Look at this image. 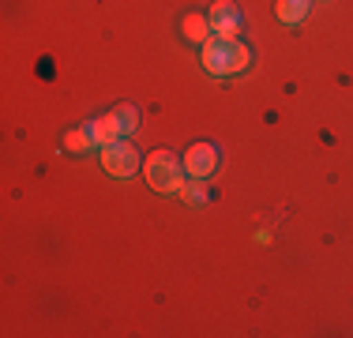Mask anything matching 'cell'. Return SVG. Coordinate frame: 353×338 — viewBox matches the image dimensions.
<instances>
[{"instance_id":"3957f363","label":"cell","mask_w":353,"mask_h":338,"mask_svg":"<svg viewBox=\"0 0 353 338\" xmlns=\"http://www.w3.org/2000/svg\"><path fill=\"white\" fill-rule=\"evenodd\" d=\"M102 166L113 177H132L139 169V150L132 147V143L117 139V143H109V147H102Z\"/></svg>"},{"instance_id":"5b68a950","label":"cell","mask_w":353,"mask_h":338,"mask_svg":"<svg viewBox=\"0 0 353 338\" xmlns=\"http://www.w3.org/2000/svg\"><path fill=\"white\" fill-rule=\"evenodd\" d=\"M211 30H214V38H237L241 34V12L230 0H218L211 8Z\"/></svg>"},{"instance_id":"7a4b0ae2","label":"cell","mask_w":353,"mask_h":338,"mask_svg":"<svg viewBox=\"0 0 353 338\" xmlns=\"http://www.w3.org/2000/svg\"><path fill=\"white\" fill-rule=\"evenodd\" d=\"M143 173H147L150 188L154 192H181L184 184V162H176L173 150H154V155L143 162Z\"/></svg>"},{"instance_id":"30bf717a","label":"cell","mask_w":353,"mask_h":338,"mask_svg":"<svg viewBox=\"0 0 353 338\" xmlns=\"http://www.w3.org/2000/svg\"><path fill=\"white\" fill-rule=\"evenodd\" d=\"M90 143H94V132H90V128H72L68 135H64V147H68L72 155H79V150H87Z\"/></svg>"},{"instance_id":"52a82bcc","label":"cell","mask_w":353,"mask_h":338,"mask_svg":"<svg viewBox=\"0 0 353 338\" xmlns=\"http://www.w3.org/2000/svg\"><path fill=\"white\" fill-rule=\"evenodd\" d=\"M181 30H184V38H188V41H199V46H203V41H211V34H214V30H211V19H203L199 12L184 15Z\"/></svg>"},{"instance_id":"ba28073f","label":"cell","mask_w":353,"mask_h":338,"mask_svg":"<svg viewBox=\"0 0 353 338\" xmlns=\"http://www.w3.org/2000/svg\"><path fill=\"white\" fill-rule=\"evenodd\" d=\"M308 15V0H279V19L290 27V23H301Z\"/></svg>"},{"instance_id":"6da1fadb","label":"cell","mask_w":353,"mask_h":338,"mask_svg":"<svg viewBox=\"0 0 353 338\" xmlns=\"http://www.w3.org/2000/svg\"><path fill=\"white\" fill-rule=\"evenodd\" d=\"M252 61V49L237 38H211L203 41V68L211 75H233V72H245Z\"/></svg>"},{"instance_id":"8fae6325","label":"cell","mask_w":353,"mask_h":338,"mask_svg":"<svg viewBox=\"0 0 353 338\" xmlns=\"http://www.w3.org/2000/svg\"><path fill=\"white\" fill-rule=\"evenodd\" d=\"M117 117H121L124 132H136V128H139V113H136V106H121V109H117Z\"/></svg>"},{"instance_id":"277c9868","label":"cell","mask_w":353,"mask_h":338,"mask_svg":"<svg viewBox=\"0 0 353 338\" xmlns=\"http://www.w3.org/2000/svg\"><path fill=\"white\" fill-rule=\"evenodd\" d=\"M214 169H218V150L211 147V143H196V147H188V155H184V173L207 181Z\"/></svg>"},{"instance_id":"8992f818","label":"cell","mask_w":353,"mask_h":338,"mask_svg":"<svg viewBox=\"0 0 353 338\" xmlns=\"http://www.w3.org/2000/svg\"><path fill=\"white\" fill-rule=\"evenodd\" d=\"M90 132H94L98 147H109V143H117L124 135V124H121V117H117V113H105V117H98V121L90 124Z\"/></svg>"},{"instance_id":"9c48e42d","label":"cell","mask_w":353,"mask_h":338,"mask_svg":"<svg viewBox=\"0 0 353 338\" xmlns=\"http://www.w3.org/2000/svg\"><path fill=\"white\" fill-rule=\"evenodd\" d=\"M188 207H199V203H207V184L199 181V177H192V181H184L181 184V192H176Z\"/></svg>"}]
</instances>
